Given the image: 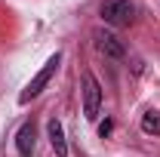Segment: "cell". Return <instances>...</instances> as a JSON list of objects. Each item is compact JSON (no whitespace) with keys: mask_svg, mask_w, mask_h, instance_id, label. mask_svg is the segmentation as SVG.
I'll return each mask as SVG.
<instances>
[{"mask_svg":"<svg viewBox=\"0 0 160 157\" xmlns=\"http://www.w3.org/2000/svg\"><path fill=\"white\" fill-rule=\"evenodd\" d=\"M34 145H37V129H34V123L28 120V123H22L19 133H16V151L22 157H31L34 154Z\"/></svg>","mask_w":160,"mask_h":157,"instance_id":"cell-5","label":"cell"},{"mask_svg":"<svg viewBox=\"0 0 160 157\" xmlns=\"http://www.w3.org/2000/svg\"><path fill=\"white\" fill-rule=\"evenodd\" d=\"M102 108V83L96 80L92 71H83V117L96 120Z\"/></svg>","mask_w":160,"mask_h":157,"instance_id":"cell-3","label":"cell"},{"mask_svg":"<svg viewBox=\"0 0 160 157\" xmlns=\"http://www.w3.org/2000/svg\"><path fill=\"white\" fill-rule=\"evenodd\" d=\"M111 129H114V123H111V120H105V123L99 126V136H102V139H105V136H111Z\"/></svg>","mask_w":160,"mask_h":157,"instance_id":"cell-8","label":"cell"},{"mask_svg":"<svg viewBox=\"0 0 160 157\" xmlns=\"http://www.w3.org/2000/svg\"><path fill=\"white\" fill-rule=\"evenodd\" d=\"M59 62H62V53H52V56L46 59V65L40 68L37 74L31 77V83H28V86H25V89L19 93V105H28L31 99H37L40 93H43V86H46V83L52 80V74H56V68H59Z\"/></svg>","mask_w":160,"mask_h":157,"instance_id":"cell-2","label":"cell"},{"mask_svg":"<svg viewBox=\"0 0 160 157\" xmlns=\"http://www.w3.org/2000/svg\"><path fill=\"white\" fill-rule=\"evenodd\" d=\"M142 133L160 136V114L157 111H145V117H142Z\"/></svg>","mask_w":160,"mask_h":157,"instance_id":"cell-7","label":"cell"},{"mask_svg":"<svg viewBox=\"0 0 160 157\" xmlns=\"http://www.w3.org/2000/svg\"><path fill=\"white\" fill-rule=\"evenodd\" d=\"M99 16L111 28H126V25H132V19H136V6L129 0H102Z\"/></svg>","mask_w":160,"mask_h":157,"instance_id":"cell-1","label":"cell"},{"mask_svg":"<svg viewBox=\"0 0 160 157\" xmlns=\"http://www.w3.org/2000/svg\"><path fill=\"white\" fill-rule=\"evenodd\" d=\"M92 43H96V49H99L102 56H105V59H111V62H123V56H126V49H123V43L117 40L114 31L99 28V31L92 34Z\"/></svg>","mask_w":160,"mask_h":157,"instance_id":"cell-4","label":"cell"},{"mask_svg":"<svg viewBox=\"0 0 160 157\" xmlns=\"http://www.w3.org/2000/svg\"><path fill=\"white\" fill-rule=\"evenodd\" d=\"M46 136H49V145H52V151L59 157H68V142H65V129H62V123L56 117L46 120Z\"/></svg>","mask_w":160,"mask_h":157,"instance_id":"cell-6","label":"cell"}]
</instances>
